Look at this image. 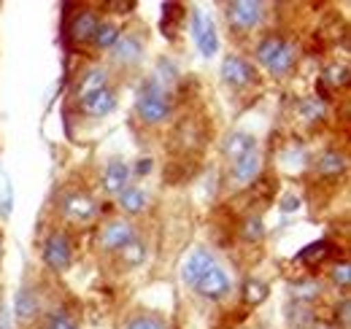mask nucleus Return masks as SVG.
<instances>
[{
    "label": "nucleus",
    "mask_w": 351,
    "mask_h": 329,
    "mask_svg": "<svg viewBox=\"0 0 351 329\" xmlns=\"http://www.w3.org/2000/svg\"><path fill=\"white\" fill-rule=\"evenodd\" d=\"M171 111H173L171 92L165 89L162 82L149 76L146 82L141 84L138 95H135V114H138V119L146 127H157V124H162L171 117Z\"/></svg>",
    "instance_id": "f257e3e1"
},
{
    "label": "nucleus",
    "mask_w": 351,
    "mask_h": 329,
    "mask_svg": "<svg viewBox=\"0 0 351 329\" xmlns=\"http://www.w3.org/2000/svg\"><path fill=\"white\" fill-rule=\"evenodd\" d=\"M135 235L138 232H135V224H132L130 219H122V216L119 219H108L100 227L95 246H97L100 254H117V251H122V248L128 246Z\"/></svg>",
    "instance_id": "f03ea898"
},
{
    "label": "nucleus",
    "mask_w": 351,
    "mask_h": 329,
    "mask_svg": "<svg viewBox=\"0 0 351 329\" xmlns=\"http://www.w3.org/2000/svg\"><path fill=\"white\" fill-rule=\"evenodd\" d=\"M263 8L265 5L257 0H232V3L224 5V16H227V25L235 33H252L263 22Z\"/></svg>",
    "instance_id": "7ed1b4c3"
},
{
    "label": "nucleus",
    "mask_w": 351,
    "mask_h": 329,
    "mask_svg": "<svg viewBox=\"0 0 351 329\" xmlns=\"http://www.w3.org/2000/svg\"><path fill=\"white\" fill-rule=\"evenodd\" d=\"M44 262L46 267H51L57 273L68 270L71 262H73V241L65 232H60V230L49 232L44 241Z\"/></svg>",
    "instance_id": "20e7f679"
},
{
    "label": "nucleus",
    "mask_w": 351,
    "mask_h": 329,
    "mask_svg": "<svg viewBox=\"0 0 351 329\" xmlns=\"http://www.w3.org/2000/svg\"><path fill=\"white\" fill-rule=\"evenodd\" d=\"M57 206H60V213L68 221H76V224H87L97 216V203L89 197L87 192H79V189L65 192Z\"/></svg>",
    "instance_id": "39448f33"
},
{
    "label": "nucleus",
    "mask_w": 351,
    "mask_h": 329,
    "mask_svg": "<svg viewBox=\"0 0 351 329\" xmlns=\"http://www.w3.org/2000/svg\"><path fill=\"white\" fill-rule=\"evenodd\" d=\"M143 49H146L143 38L138 33L128 30V33H122L117 38V43L108 51H111V62L114 65H119V68H135L143 60Z\"/></svg>",
    "instance_id": "423d86ee"
},
{
    "label": "nucleus",
    "mask_w": 351,
    "mask_h": 329,
    "mask_svg": "<svg viewBox=\"0 0 351 329\" xmlns=\"http://www.w3.org/2000/svg\"><path fill=\"white\" fill-rule=\"evenodd\" d=\"M217 265H219V262H217L214 251H208V248H195V251L184 259V265H181V281L189 289H195L197 281H200L211 267H217Z\"/></svg>",
    "instance_id": "0eeeda50"
},
{
    "label": "nucleus",
    "mask_w": 351,
    "mask_h": 329,
    "mask_svg": "<svg viewBox=\"0 0 351 329\" xmlns=\"http://www.w3.org/2000/svg\"><path fill=\"white\" fill-rule=\"evenodd\" d=\"M219 76L230 89H241V86H246V84L254 79V68H252V62H249L246 57H241V54H227V57L221 60Z\"/></svg>",
    "instance_id": "6e6552de"
},
{
    "label": "nucleus",
    "mask_w": 351,
    "mask_h": 329,
    "mask_svg": "<svg viewBox=\"0 0 351 329\" xmlns=\"http://www.w3.org/2000/svg\"><path fill=\"white\" fill-rule=\"evenodd\" d=\"M192 38H195L203 57H214L217 54L219 38H217V27H214V19L211 16H206L200 11L192 14Z\"/></svg>",
    "instance_id": "1a4fd4ad"
},
{
    "label": "nucleus",
    "mask_w": 351,
    "mask_h": 329,
    "mask_svg": "<svg viewBox=\"0 0 351 329\" xmlns=\"http://www.w3.org/2000/svg\"><path fill=\"white\" fill-rule=\"evenodd\" d=\"M230 289H232L230 276L224 273L221 265H217V267H211V270L197 281L195 291H197L203 300H208V302H219V300H224V297L230 294Z\"/></svg>",
    "instance_id": "9d476101"
},
{
    "label": "nucleus",
    "mask_w": 351,
    "mask_h": 329,
    "mask_svg": "<svg viewBox=\"0 0 351 329\" xmlns=\"http://www.w3.org/2000/svg\"><path fill=\"white\" fill-rule=\"evenodd\" d=\"M130 164L125 162L122 157H114V160H108L106 167H103V178H100V184H103V192L106 195H119L125 186H130Z\"/></svg>",
    "instance_id": "9b49d317"
},
{
    "label": "nucleus",
    "mask_w": 351,
    "mask_h": 329,
    "mask_svg": "<svg viewBox=\"0 0 351 329\" xmlns=\"http://www.w3.org/2000/svg\"><path fill=\"white\" fill-rule=\"evenodd\" d=\"M254 151H257V138L252 132H243V130L230 132L224 138V143H221V154H224V160L230 164L249 157V154H254Z\"/></svg>",
    "instance_id": "f8f14e48"
},
{
    "label": "nucleus",
    "mask_w": 351,
    "mask_h": 329,
    "mask_svg": "<svg viewBox=\"0 0 351 329\" xmlns=\"http://www.w3.org/2000/svg\"><path fill=\"white\" fill-rule=\"evenodd\" d=\"M114 108H117V92L111 86H106V89H100V92H95V95H89V97L82 100V111L87 117H92V119H103Z\"/></svg>",
    "instance_id": "ddd939ff"
},
{
    "label": "nucleus",
    "mask_w": 351,
    "mask_h": 329,
    "mask_svg": "<svg viewBox=\"0 0 351 329\" xmlns=\"http://www.w3.org/2000/svg\"><path fill=\"white\" fill-rule=\"evenodd\" d=\"M117 208L125 213V216H141L146 208H149V192L143 186H125L119 195H117Z\"/></svg>",
    "instance_id": "4468645a"
},
{
    "label": "nucleus",
    "mask_w": 351,
    "mask_h": 329,
    "mask_svg": "<svg viewBox=\"0 0 351 329\" xmlns=\"http://www.w3.org/2000/svg\"><path fill=\"white\" fill-rule=\"evenodd\" d=\"M97 25H100V14L97 11H89V8L79 11L73 16V22H71V41L89 43L92 36H95V30H97Z\"/></svg>",
    "instance_id": "2eb2a0df"
},
{
    "label": "nucleus",
    "mask_w": 351,
    "mask_h": 329,
    "mask_svg": "<svg viewBox=\"0 0 351 329\" xmlns=\"http://www.w3.org/2000/svg\"><path fill=\"white\" fill-rule=\"evenodd\" d=\"M106 86H108V71H106V68H89L87 73H82V79L76 82L73 95H76V100L82 103L84 97L100 92V89H106Z\"/></svg>",
    "instance_id": "dca6fc26"
},
{
    "label": "nucleus",
    "mask_w": 351,
    "mask_h": 329,
    "mask_svg": "<svg viewBox=\"0 0 351 329\" xmlns=\"http://www.w3.org/2000/svg\"><path fill=\"white\" fill-rule=\"evenodd\" d=\"M260 170H263V160H260V154L254 151V154H249V157H243V160L232 162L230 175H232V181H235L238 186H249L252 181H257Z\"/></svg>",
    "instance_id": "f3484780"
},
{
    "label": "nucleus",
    "mask_w": 351,
    "mask_h": 329,
    "mask_svg": "<svg viewBox=\"0 0 351 329\" xmlns=\"http://www.w3.org/2000/svg\"><path fill=\"white\" fill-rule=\"evenodd\" d=\"M146 256H149V243H146L143 238H138V235H135L122 251H117V262H119V267H125V270L141 267V265L146 262Z\"/></svg>",
    "instance_id": "a211bd4d"
},
{
    "label": "nucleus",
    "mask_w": 351,
    "mask_h": 329,
    "mask_svg": "<svg viewBox=\"0 0 351 329\" xmlns=\"http://www.w3.org/2000/svg\"><path fill=\"white\" fill-rule=\"evenodd\" d=\"M295 60H298L295 46H292L289 41H284V43H281V49L273 54V60H270L265 68H267V71H270L276 79H284V76H287V73L295 68Z\"/></svg>",
    "instance_id": "6ab92c4d"
},
{
    "label": "nucleus",
    "mask_w": 351,
    "mask_h": 329,
    "mask_svg": "<svg viewBox=\"0 0 351 329\" xmlns=\"http://www.w3.org/2000/svg\"><path fill=\"white\" fill-rule=\"evenodd\" d=\"M346 167H349L346 154H341V151H335V149L324 151V154L316 160V173L324 175V178H338V175L346 173Z\"/></svg>",
    "instance_id": "aec40b11"
},
{
    "label": "nucleus",
    "mask_w": 351,
    "mask_h": 329,
    "mask_svg": "<svg viewBox=\"0 0 351 329\" xmlns=\"http://www.w3.org/2000/svg\"><path fill=\"white\" fill-rule=\"evenodd\" d=\"M38 310H41V302H38L36 289L25 287L19 294H16V319L25 324V321L36 319V316H38Z\"/></svg>",
    "instance_id": "412c9836"
},
{
    "label": "nucleus",
    "mask_w": 351,
    "mask_h": 329,
    "mask_svg": "<svg viewBox=\"0 0 351 329\" xmlns=\"http://www.w3.org/2000/svg\"><path fill=\"white\" fill-rule=\"evenodd\" d=\"M122 329H171V324H168V319L160 316V313L141 310V313H132L130 319L122 324Z\"/></svg>",
    "instance_id": "4be33fe9"
},
{
    "label": "nucleus",
    "mask_w": 351,
    "mask_h": 329,
    "mask_svg": "<svg viewBox=\"0 0 351 329\" xmlns=\"http://www.w3.org/2000/svg\"><path fill=\"white\" fill-rule=\"evenodd\" d=\"M267 294H270V287H267L265 281H260V278H246V281H243L241 297H243L246 305H252V308L263 305L265 300H267Z\"/></svg>",
    "instance_id": "5701e85b"
},
{
    "label": "nucleus",
    "mask_w": 351,
    "mask_h": 329,
    "mask_svg": "<svg viewBox=\"0 0 351 329\" xmlns=\"http://www.w3.org/2000/svg\"><path fill=\"white\" fill-rule=\"evenodd\" d=\"M119 36H122V30H119L114 22H103V19H100V25H97V30H95V36H92V43H95L97 49H111Z\"/></svg>",
    "instance_id": "b1692460"
},
{
    "label": "nucleus",
    "mask_w": 351,
    "mask_h": 329,
    "mask_svg": "<svg viewBox=\"0 0 351 329\" xmlns=\"http://www.w3.org/2000/svg\"><path fill=\"white\" fill-rule=\"evenodd\" d=\"M241 238L246 241V243H260L265 238V224H263V216H246L243 221H241Z\"/></svg>",
    "instance_id": "393cba45"
},
{
    "label": "nucleus",
    "mask_w": 351,
    "mask_h": 329,
    "mask_svg": "<svg viewBox=\"0 0 351 329\" xmlns=\"http://www.w3.org/2000/svg\"><path fill=\"white\" fill-rule=\"evenodd\" d=\"M330 254H332V246H330L327 241H319V243H311V246L303 248V251L298 254V259L306 262V265H319V262H324Z\"/></svg>",
    "instance_id": "a878e982"
},
{
    "label": "nucleus",
    "mask_w": 351,
    "mask_h": 329,
    "mask_svg": "<svg viewBox=\"0 0 351 329\" xmlns=\"http://www.w3.org/2000/svg\"><path fill=\"white\" fill-rule=\"evenodd\" d=\"M324 82L330 86H346L349 84V65H330L324 71Z\"/></svg>",
    "instance_id": "bb28decb"
},
{
    "label": "nucleus",
    "mask_w": 351,
    "mask_h": 329,
    "mask_svg": "<svg viewBox=\"0 0 351 329\" xmlns=\"http://www.w3.org/2000/svg\"><path fill=\"white\" fill-rule=\"evenodd\" d=\"M330 281L335 284L338 289H346L351 287V265L349 262H341V265H335L332 270H330Z\"/></svg>",
    "instance_id": "cd10ccee"
},
{
    "label": "nucleus",
    "mask_w": 351,
    "mask_h": 329,
    "mask_svg": "<svg viewBox=\"0 0 351 329\" xmlns=\"http://www.w3.org/2000/svg\"><path fill=\"white\" fill-rule=\"evenodd\" d=\"M46 329H79L76 327V321L68 316V313H62V310H54V313H49L44 321Z\"/></svg>",
    "instance_id": "c85d7f7f"
},
{
    "label": "nucleus",
    "mask_w": 351,
    "mask_h": 329,
    "mask_svg": "<svg viewBox=\"0 0 351 329\" xmlns=\"http://www.w3.org/2000/svg\"><path fill=\"white\" fill-rule=\"evenodd\" d=\"M349 310H351V302H349V297H343L341 300V305H335V319L341 316V324H343V329H349Z\"/></svg>",
    "instance_id": "c756f323"
},
{
    "label": "nucleus",
    "mask_w": 351,
    "mask_h": 329,
    "mask_svg": "<svg viewBox=\"0 0 351 329\" xmlns=\"http://www.w3.org/2000/svg\"><path fill=\"white\" fill-rule=\"evenodd\" d=\"M298 208H300V200H298V197H284V206H281L284 213H292V210H298Z\"/></svg>",
    "instance_id": "7c9ffc66"
},
{
    "label": "nucleus",
    "mask_w": 351,
    "mask_h": 329,
    "mask_svg": "<svg viewBox=\"0 0 351 329\" xmlns=\"http://www.w3.org/2000/svg\"><path fill=\"white\" fill-rule=\"evenodd\" d=\"M108 8H117V11H114V14H128V11H130V8H135V3H111V5H108Z\"/></svg>",
    "instance_id": "2f4dec72"
},
{
    "label": "nucleus",
    "mask_w": 351,
    "mask_h": 329,
    "mask_svg": "<svg viewBox=\"0 0 351 329\" xmlns=\"http://www.w3.org/2000/svg\"><path fill=\"white\" fill-rule=\"evenodd\" d=\"M135 170H138V173H141V175H146V173H149V170H152V160H141V164H138V167H135Z\"/></svg>",
    "instance_id": "473e14b6"
},
{
    "label": "nucleus",
    "mask_w": 351,
    "mask_h": 329,
    "mask_svg": "<svg viewBox=\"0 0 351 329\" xmlns=\"http://www.w3.org/2000/svg\"><path fill=\"white\" fill-rule=\"evenodd\" d=\"M260 329H270V327H260Z\"/></svg>",
    "instance_id": "72a5a7b5"
}]
</instances>
